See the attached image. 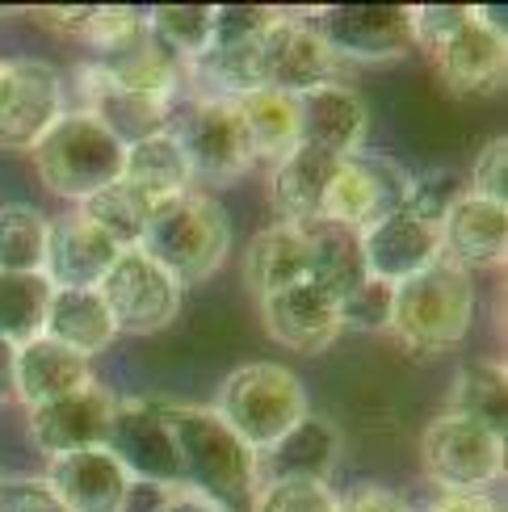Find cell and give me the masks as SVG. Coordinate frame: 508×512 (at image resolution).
<instances>
[{"mask_svg": "<svg viewBox=\"0 0 508 512\" xmlns=\"http://www.w3.org/2000/svg\"><path fill=\"white\" fill-rule=\"evenodd\" d=\"M114 261H118V248L97 227L84 223L76 210L51 219L42 273H47V282L55 290H97Z\"/></svg>", "mask_w": 508, "mask_h": 512, "instance_id": "7402d4cb", "label": "cell"}, {"mask_svg": "<svg viewBox=\"0 0 508 512\" xmlns=\"http://www.w3.org/2000/svg\"><path fill=\"white\" fill-rule=\"evenodd\" d=\"M303 277H307V231L303 227L273 223L252 236L244 252V282L257 294V303L294 282H303Z\"/></svg>", "mask_w": 508, "mask_h": 512, "instance_id": "83f0119b", "label": "cell"}, {"mask_svg": "<svg viewBox=\"0 0 508 512\" xmlns=\"http://www.w3.org/2000/svg\"><path fill=\"white\" fill-rule=\"evenodd\" d=\"M47 487L68 512H122L131 479L110 458V450H80L47 462Z\"/></svg>", "mask_w": 508, "mask_h": 512, "instance_id": "cb8c5ba5", "label": "cell"}, {"mask_svg": "<svg viewBox=\"0 0 508 512\" xmlns=\"http://www.w3.org/2000/svg\"><path fill=\"white\" fill-rule=\"evenodd\" d=\"M462 194H467V185H462V177L454 173V168H429V173L412 177L408 198H404V215L437 227L454 210V202Z\"/></svg>", "mask_w": 508, "mask_h": 512, "instance_id": "74e56055", "label": "cell"}, {"mask_svg": "<svg viewBox=\"0 0 508 512\" xmlns=\"http://www.w3.org/2000/svg\"><path fill=\"white\" fill-rule=\"evenodd\" d=\"M467 194L483 198V202H496L508 206V139L496 135L479 147V156L471 164V177H467Z\"/></svg>", "mask_w": 508, "mask_h": 512, "instance_id": "60d3db41", "label": "cell"}, {"mask_svg": "<svg viewBox=\"0 0 508 512\" xmlns=\"http://www.w3.org/2000/svg\"><path fill=\"white\" fill-rule=\"evenodd\" d=\"M139 252L152 256L181 286L206 282L231 252V219L219 206V198L189 189V194H177L152 206Z\"/></svg>", "mask_w": 508, "mask_h": 512, "instance_id": "3957f363", "label": "cell"}, {"mask_svg": "<svg viewBox=\"0 0 508 512\" xmlns=\"http://www.w3.org/2000/svg\"><path fill=\"white\" fill-rule=\"evenodd\" d=\"M97 294L105 311H110L114 328L126 336H152L173 328V319L181 315V303H185V286L177 277H168L139 248L118 252V261L101 277Z\"/></svg>", "mask_w": 508, "mask_h": 512, "instance_id": "ba28073f", "label": "cell"}, {"mask_svg": "<svg viewBox=\"0 0 508 512\" xmlns=\"http://www.w3.org/2000/svg\"><path fill=\"white\" fill-rule=\"evenodd\" d=\"M210 412H215L252 454H265L269 445L282 441L311 408H307V387L294 370L278 366V361H248V366H236L219 382V395H215V408Z\"/></svg>", "mask_w": 508, "mask_h": 512, "instance_id": "5b68a950", "label": "cell"}, {"mask_svg": "<svg viewBox=\"0 0 508 512\" xmlns=\"http://www.w3.org/2000/svg\"><path fill=\"white\" fill-rule=\"evenodd\" d=\"M332 512H416L399 492L391 487H378V483H357L349 492L336 496V508Z\"/></svg>", "mask_w": 508, "mask_h": 512, "instance_id": "f6af8a7d", "label": "cell"}, {"mask_svg": "<svg viewBox=\"0 0 508 512\" xmlns=\"http://www.w3.org/2000/svg\"><path fill=\"white\" fill-rule=\"evenodd\" d=\"M307 231V282L328 290L336 303L366 282V261H362V244L357 231L336 227V223H311Z\"/></svg>", "mask_w": 508, "mask_h": 512, "instance_id": "f1b7e54d", "label": "cell"}, {"mask_svg": "<svg viewBox=\"0 0 508 512\" xmlns=\"http://www.w3.org/2000/svg\"><path fill=\"white\" fill-rule=\"evenodd\" d=\"M168 500L164 487H152V483H131V492H126V504L122 512H160Z\"/></svg>", "mask_w": 508, "mask_h": 512, "instance_id": "7dc6e473", "label": "cell"}, {"mask_svg": "<svg viewBox=\"0 0 508 512\" xmlns=\"http://www.w3.org/2000/svg\"><path fill=\"white\" fill-rule=\"evenodd\" d=\"M118 399L105 387H84L76 395H63L55 403L26 412V433L34 441V450L42 458H68L80 450H105L110 437V420H114Z\"/></svg>", "mask_w": 508, "mask_h": 512, "instance_id": "9a60e30c", "label": "cell"}, {"mask_svg": "<svg viewBox=\"0 0 508 512\" xmlns=\"http://www.w3.org/2000/svg\"><path fill=\"white\" fill-rule=\"evenodd\" d=\"M408 185H412V173L404 164L362 147V152H353L336 164L320 219L336 223V227H349V231H366L370 223L404 210Z\"/></svg>", "mask_w": 508, "mask_h": 512, "instance_id": "9c48e42d", "label": "cell"}, {"mask_svg": "<svg viewBox=\"0 0 508 512\" xmlns=\"http://www.w3.org/2000/svg\"><path fill=\"white\" fill-rule=\"evenodd\" d=\"M299 101V139L320 147V152L332 156H353L366 147V131H370V110L362 93L353 89L349 80H332L311 89Z\"/></svg>", "mask_w": 508, "mask_h": 512, "instance_id": "ffe728a7", "label": "cell"}, {"mask_svg": "<svg viewBox=\"0 0 508 512\" xmlns=\"http://www.w3.org/2000/svg\"><path fill=\"white\" fill-rule=\"evenodd\" d=\"M93 387V361L72 349L55 345L47 336H34L26 345H17V366H13V399L30 408L55 403L63 395H76Z\"/></svg>", "mask_w": 508, "mask_h": 512, "instance_id": "d4e9b609", "label": "cell"}, {"mask_svg": "<svg viewBox=\"0 0 508 512\" xmlns=\"http://www.w3.org/2000/svg\"><path fill=\"white\" fill-rule=\"evenodd\" d=\"M51 219L26 202L0 206V273H42Z\"/></svg>", "mask_w": 508, "mask_h": 512, "instance_id": "8d00e7d4", "label": "cell"}, {"mask_svg": "<svg viewBox=\"0 0 508 512\" xmlns=\"http://www.w3.org/2000/svg\"><path fill=\"white\" fill-rule=\"evenodd\" d=\"M63 118V80L47 59H5L0 63V147H30Z\"/></svg>", "mask_w": 508, "mask_h": 512, "instance_id": "8fae6325", "label": "cell"}, {"mask_svg": "<svg viewBox=\"0 0 508 512\" xmlns=\"http://www.w3.org/2000/svg\"><path fill=\"white\" fill-rule=\"evenodd\" d=\"M126 189H135L143 202H168L177 194H189L194 181H189V168L177 152V143L168 139L164 131L143 139L135 147H126V160H122V177H118Z\"/></svg>", "mask_w": 508, "mask_h": 512, "instance_id": "4dcf8cb0", "label": "cell"}, {"mask_svg": "<svg viewBox=\"0 0 508 512\" xmlns=\"http://www.w3.org/2000/svg\"><path fill=\"white\" fill-rule=\"evenodd\" d=\"M475 307V277L454 269L450 261H437L395 286L387 332L412 357H446L471 336Z\"/></svg>", "mask_w": 508, "mask_h": 512, "instance_id": "7a4b0ae2", "label": "cell"}, {"mask_svg": "<svg viewBox=\"0 0 508 512\" xmlns=\"http://www.w3.org/2000/svg\"><path fill=\"white\" fill-rule=\"evenodd\" d=\"M441 231V261H450L462 273L500 269L508 256V206L483 202L462 194L454 210L437 223Z\"/></svg>", "mask_w": 508, "mask_h": 512, "instance_id": "d6986e66", "label": "cell"}, {"mask_svg": "<svg viewBox=\"0 0 508 512\" xmlns=\"http://www.w3.org/2000/svg\"><path fill=\"white\" fill-rule=\"evenodd\" d=\"M160 416L173 433L181 487L206 496L227 512H248L257 492V454L227 429V424L198 403H160Z\"/></svg>", "mask_w": 508, "mask_h": 512, "instance_id": "6da1fadb", "label": "cell"}, {"mask_svg": "<svg viewBox=\"0 0 508 512\" xmlns=\"http://www.w3.org/2000/svg\"><path fill=\"white\" fill-rule=\"evenodd\" d=\"M143 21L160 47L181 59L185 68L210 51L215 38V5H156L143 9Z\"/></svg>", "mask_w": 508, "mask_h": 512, "instance_id": "e575fe53", "label": "cell"}, {"mask_svg": "<svg viewBox=\"0 0 508 512\" xmlns=\"http://www.w3.org/2000/svg\"><path fill=\"white\" fill-rule=\"evenodd\" d=\"M332 483H299V479H269L257 483L248 512H332Z\"/></svg>", "mask_w": 508, "mask_h": 512, "instance_id": "ab89813d", "label": "cell"}, {"mask_svg": "<svg viewBox=\"0 0 508 512\" xmlns=\"http://www.w3.org/2000/svg\"><path fill=\"white\" fill-rule=\"evenodd\" d=\"M420 462L437 492H488L504 475V437L475 420L441 412L420 433Z\"/></svg>", "mask_w": 508, "mask_h": 512, "instance_id": "52a82bcc", "label": "cell"}, {"mask_svg": "<svg viewBox=\"0 0 508 512\" xmlns=\"http://www.w3.org/2000/svg\"><path fill=\"white\" fill-rule=\"evenodd\" d=\"M105 450H110V458L122 466L131 483H152V487H164V492H177L181 487L177 445L160 416V403L122 399L114 408Z\"/></svg>", "mask_w": 508, "mask_h": 512, "instance_id": "7c38bea8", "label": "cell"}, {"mask_svg": "<svg viewBox=\"0 0 508 512\" xmlns=\"http://www.w3.org/2000/svg\"><path fill=\"white\" fill-rule=\"evenodd\" d=\"M13 366H17V345L0 336V399H13Z\"/></svg>", "mask_w": 508, "mask_h": 512, "instance_id": "681fc988", "label": "cell"}, {"mask_svg": "<svg viewBox=\"0 0 508 512\" xmlns=\"http://www.w3.org/2000/svg\"><path fill=\"white\" fill-rule=\"evenodd\" d=\"M160 512H227V508H219V504H210L206 496H194V492H185V487H177V492H168Z\"/></svg>", "mask_w": 508, "mask_h": 512, "instance_id": "c3c4849f", "label": "cell"}, {"mask_svg": "<svg viewBox=\"0 0 508 512\" xmlns=\"http://www.w3.org/2000/svg\"><path fill=\"white\" fill-rule=\"evenodd\" d=\"M0 512H68L47 479H0Z\"/></svg>", "mask_w": 508, "mask_h": 512, "instance_id": "ee69618b", "label": "cell"}, {"mask_svg": "<svg viewBox=\"0 0 508 512\" xmlns=\"http://www.w3.org/2000/svg\"><path fill=\"white\" fill-rule=\"evenodd\" d=\"M462 420L483 424L488 433L504 437L508 424V370L500 357H475L454 374L450 387V408Z\"/></svg>", "mask_w": 508, "mask_h": 512, "instance_id": "f546056e", "label": "cell"}, {"mask_svg": "<svg viewBox=\"0 0 508 512\" xmlns=\"http://www.w3.org/2000/svg\"><path fill=\"white\" fill-rule=\"evenodd\" d=\"M84 72L97 76L101 84H110V89H118V93L152 101V105H160V110H168L177 97H185V63L160 47V42L152 38V30H147V21L135 34L114 42L110 51L93 55Z\"/></svg>", "mask_w": 508, "mask_h": 512, "instance_id": "4fadbf2b", "label": "cell"}, {"mask_svg": "<svg viewBox=\"0 0 508 512\" xmlns=\"http://www.w3.org/2000/svg\"><path fill=\"white\" fill-rule=\"evenodd\" d=\"M42 336L93 361L97 353H105L114 345L118 328H114V319L105 311L97 290H51Z\"/></svg>", "mask_w": 508, "mask_h": 512, "instance_id": "4316f807", "label": "cell"}, {"mask_svg": "<svg viewBox=\"0 0 508 512\" xmlns=\"http://www.w3.org/2000/svg\"><path fill=\"white\" fill-rule=\"evenodd\" d=\"M391 307H395V286L366 277L357 290H349L336 303V319L341 332H387L391 328Z\"/></svg>", "mask_w": 508, "mask_h": 512, "instance_id": "f35d334b", "label": "cell"}, {"mask_svg": "<svg viewBox=\"0 0 508 512\" xmlns=\"http://www.w3.org/2000/svg\"><path fill=\"white\" fill-rule=\"evenodd\" d=\"M357 244H362L366 277H378L387 286L408 282V277L425 273L429 265L441 261V231L433 223L404 215V210L370 223L366 231H357Z\"/></svg>", "mask_w": 508, "mask_h": 512, "instance_id": "ac0fdd59", "label": "cell"}, {"mask_svg": "<svg viewBox=\"0 0 508 512\" xmlns=\"http://www.w3.org/2000/svg\"><path fill=\"white\" fill-rule=\"evenodd\" d=\"M76 215L89 223V227H97L118 252H126V248H139L143 227H147V215H152V202H143L135 189H126V185L118 181V185H110V189H101V194L84 198V202L76 206Z\"/></svg>", "mask_w": 508, "mask_h": 512, "instance_id": "d590c367", "label": "cell"}, {"mask_svg": "<svg viewBox=\"0 0 508 512\" xmlns=\"http://www.w3.org/2000/svg\"><path fill=\"white\" fill-rule=\"evenodd\" d=\"M164 135L177 143V152L189 168V181L231 185L252 168L244 126L231 101H210V97H189V93L177 97L168 105Z\"/></svg>", "mask_w": 508, "mask_h": 512, "instance_id": "8992f818", "label": "cell"}, {"mask_svg": "<svg viewBox=\"0 0 508 512\" xmlns=\"http://www.w3.org/2000/svg\"><path fill=\"white\" fill-rule=\"evenodd\" d=\"M471 21V5H420L412 9V38H416V51L433 55L441 42L454 38L462 26Z\"/></svg>", "mask_w": 508, "mask_h": 512, "instance_id": "b9f144b4", "label": "cell"}, {"mask_svg": "<svg viewBox=\"0 0 508 512\" xmlns=\"http://www.w3.org/2000/svg\"><path fill=\"white\" fill-rule=\"evenodd\" d=\"M38 181L63 202H84L118 185L126 147L89 110H63V118L30 147Z\"/></svg>", "mask_w": 508, "mask_h": 512, "instance_id": "277c9868", "label": "cell"}, {"mask_svg": "<svg viewBox=\"0 0 508 512\" xmlns=\"http://www.w3.org/2000/svg\"><path fill=\"white\" fill-rule=\"evenodd\" d=\"M261 324L269 332V340H278L282 349L315 357L336 345L341 336V319H336V298L328 290H320L315 282H294L278 294L261 298Z\"/></svg>", "mask_w": 508, "mask_h": 512, "instance_id": "2e32d148", "label": "cell"}, {"mask_svg": "<svg viewBox=\"0 0 508 512\" xmlns=\"http://www.w3.org/2000/svg\"><path fill=\"white\" fill-rule=\"evenodd\" d=\"M341 429L328 416L307 412L294 429L273 441L265 454H257V479H299V483H332L336 466H341Z\"/></svg>", "mask_w": 508, "mask_h": 512, "instance_id": "44dd1931", "label": "cell"}, {"mask_svg": "<svg viewBox=\"0 0 508 512\" xmlns=\"http://www.w3.org/2000/svg\"><path fill=\"white\" fill-rule=\"evenodd\" d=\"M236 114L244 126L248 160L252 164H282L299 147V101L278 89H257L236 101Z\"/></svg>", "mask_w": 508, "mask_h": 512, "instance_id": "484cf974", "label": "cell"}, {"mask_svg": "<svg viewBox=\"0 0 508 512\" xmlns=\"http://www.w3.org/2000/svg\"><path fill=\"white\" fill-rule=\"evenodd\" d=\"M307 21L345 68L349 63H399L416 51L408 5H332L307 13Z\"/></svg>", "mask_w": 508, "mask_h": 512, "instance_id": "30bf717a", "label": "cell"}, {"mask_svg": "<svg viewBox=\"0 0 508 512\" xmlns=\"http://www.w3.org/2000/svg\"><path fill=\"white\" fill-rule=\"evenodd\" d=\"M51 290L55 286L47 282V273H0V336L9 345L42 336Z\"/></svg>", "mask_w": 508, "mask_h": 512, "instance_id": "836d02e7", "label": "cell"}, {"mask_svg": "<svg viewBox=\"0 0 508 512\" xmlns=\"http://www.w3.org/2000/svg\"><path fill=\"white\" fill-rule=\"evenodd\" d=\"M47 21V30L84 42L93 55L110 51L114 42H122L126 34H135L143 26V9H118V5H72V9H42L38 13Z\"/></svg>", "mask_w": 508, "mask_h": 512, "instance_id": "d6a6232c", "label": "cell"}, {"mask_svg": "<svg viewBox=\"0 0 508 512\" xmlns=\"http://www.w3.org/2000/svg\"><path fill=\"white\" fill-rule=\"evenodd\" d=\"M425 512H500L488 492H437Z\"/></svg>", "mask_w": 508, "mask_h": 512, "instance_id": "bcb514c9", "label": "cell"}, {"mask_svg": "<svg viewBox=\"0 0 508 512\" xmlns=\"http://www.w3.org/2000/svg\"><path fill=\"white\" fill-rule=\"evenodd\" d=\"M437 80L454 97H492L508 80V34L479 26L471 17L454 38L429 55Z\"/></svg>", "mask_w": 508, "mask_h": 512, "instance_id": "e0dca14e", "label": "cell"}, {"mask_svg": "<svg viewBox=\"0 0 508 512\" xmlns=\"http://www.w3.org/2000/svg\"><path fill=\"white\" fill-rule=\"evenodd\" d=\"M80 80H84V93H89V101H84L80 110H89L122 147H135V143H143V139H152V135L164 131L168 110H160V105L139 101L131 93H118V89L101 84L89 72H80Z\"/></svg>", "mask_w": 508, "mask_h": 512, "instance_id": "1f68e13d", "label": "cell"}, {"mask_svg": "<svg viewBox=\"0 0 508 512\" xmlns=\"http://www.w3.org/2000/svg\"><path fill=\"white\" fill-rule=\"evenodd\" d=\"M265 89H278L286 97H303L320 84L345 80V63L328 51V42L307 17L286 13L265 30Z\"/></svg>", "mask_w": 508, "mask_h": 512, "instance_id": "5bb4252c", "label": "cell"}, {"mask_svg": "<svg viewBox=\"0 0 508 512\" xmlns=\"http://www.w3.org/2000/svg\"><path fill=\"white\" fill-rule=\"evenodd\" d=\"M278 17L282 9H265V5H215V38L210 42H252Z\"/></svg>", "mask_w": 508, "mask_h": 512, "instance_id": "7bdbcfd3", "label": "cell"}, {"mask_svg": "<svg viewBox=\"0 0 508 512\" xmlns=\"http://www.w3.org/2000/svg\"><path fill=\"white\" fill-rule=\"evenodd\" d=\"M341 156L320 152L311 143H299L294 152L269 168V206H273V219L286 223V227H311L320 223V210H324V194L332 185V173Z\"/></svg>", "mask_w": 508, "mask_h": 512, "instance_id": "603a6c76", "label": "cell"}]
</instances>
